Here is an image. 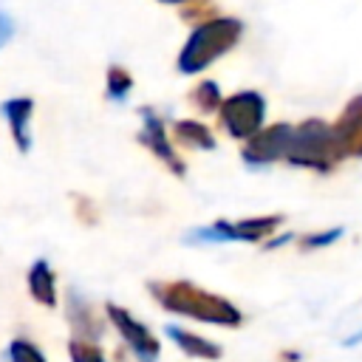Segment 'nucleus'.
Here are the masks:
<instances>
[{"instance_id": "f257e3e1", "label": "nucleus", "mask_w": 362, "mask_h": 362, "mask_svg": "<svg viewBox=\"0 0 362 362\" xmlns=\"http://www.w3.org/2000/svg\"><path fill=\"white\" fill-rule=\"evenodd\" d=\"M150 294L156 303L178 317H189L206 325H221V328H238L243 322V314L235 303H229L221 294L204 291L187 280H170V283H150Z\"/></svg>"}, {"instance_id": "f03ea898", "label": "nucleus", "mask_w": 362, "mask_h": 362, "mask_svg": "<svg viewBox=\"0 0 362 362\" xmlns=\"http://www.w3.org/2000/svg\"><path fill=\"white\" fill-rule=\"evenodd\" d=\"M238 34H240V25L235 20H218V23L201 25L189 37V42L181 54V71H201L206 62L221 57L235 42Z\"/></svg>"}, {"instance_id": "7ed1b4c3", "label": "nucleus", "mask_w": 362, "mask_h": 362, "mask_svg": "<svg viewBox=\"0 0 362 362\" xmlns=\"http://www.w3.org/2000/svg\"><path fill=\"white\" fill-rule=\"evenodd\" d=\"M105 314H107L110 325L119 331V337L124 339V345L133 351V356L139 362H158L161 342L156 339V334L141 320H136L127 308H122L116 303H105Z\"/></svg>"}, {"instance_id": "20e7f679", "label": "nucleus", "mask_w": 362, "mask_h": 362, "mask_svg": "<svg viewBox=\"0 0 362 362\" xmlns=\"http://www.w3.org/2000/svg\"><path fill=\"white\" fill-rule=\"evenodd\" d=\"M283 223L280 215H269V218H249L240 223H226L218 221L212 226H204L198 232L189 235V240H215V243H226V240H243V243H260L266 240L277 226Z\"/></svg>"}, {"instance_id": "39448f33", "label": "nucleus", "mask_w": 362, "mask_h": 362, "mask_svg": "<svg viewBox=\"0 0 362 362\" xmlns=\"http://www.w3.org/2000/svg\"><path fill=\"white\" fill-rule=\"evenodd\" d=\"M65 317L68 325L74 328V339H85V342H96L102 337V314L96 311V305L79 294L76 288L68 291V303H65Z\"/></svg>"}, {"instance_id": "423d86ee", "label": "nucleus", "mask_w": 362, "mask_h": 362, "mask_svg": "<svg viewBox=\"0 0 362 362\" xmlns=\"http://www.w3.org/2000/svg\"><path fill=\"white\" fill-rule=\"evenodd\" d=\"M260 119H263V99L257 93H240L223 105V122L235 136H252Z\"/></svg>"}, {"instance_id": "0eeeda50", "label": "nucleus", "mask_w": 362, "mask_h": 362, "mask_svg": "<svg viewBox=\"0 0 362 362\" xmlns=\"http://www.w3.org/2000/svg\"><path fill=\"white\" fill-rule=\"evenodd\" d=\"M164 334L187 354V356H192V359H204V362H218L221 356H223V351H221V345L218 342H209L206 337H201V334H192V331H187V328H181V325H167L164 328Z\"/></svg>"}, {"instance_id": "6e6552de", "label": "nucleus", "mask_w": 362, "mask_h": 362, "mask_svg": "<svg viewBox=\"0 0 362 362\" xmlns=\"http://www.w3.org/2000/svg\"><path fill=\"white\" fill-rule=\"evenodd\" d=\"M28 294L45 305V308H54L57 305V277L48 266V260H34V266L28 269Z\"/></svg>"}, {"instance_id": "1a4fd4ad", "label": "nucleus", "mask_w": 362, "mask_h": 362, "mask_svg": "<svg viewBox=\"0 0 362 362\" xmlns=\"http://www.w3.org/2000/svg\"><path fill=\"white\" fill-rule=\"evenodd\" d=\"M144 144L150 147V150H156L158 156H161V161H167V164H173V170L175 173H184V167L175 161V153H173V147L167 144V139H164V124L150 113V110H144Z\"/></svg>"}, {"instance_id": "9d476101", "label": "nucleus", "mask_w": 362, "mask_h": 362, "mask_svg": "<svg viewBox=\"0 0 362 362\" xmlns=\"http://www.w3.org/2000/svg\"><path fill=\"white\" fill-rule=\"evenodd\" d=\"M3 113L11 122V133L17 139V147L25 153L28 150V130H25V124L31 119V102L28 99H11V102L3 105Z\"/></svg>"}, {"instance_id": "9b49d317", "label": "nucleus", "mask_w": 362, "mask_h": 362, "mask_svg": "<svg viewBox=\"0 0 362 362\" xmlns=\"http://www.w3.org/2000/svg\"><path fill=\"white\" fill-rule=\"evenodd\" d=\"M6 359H8V362H48L45 354L40 351V345L31 342V339H25V337H17V339L8 342Z\"/></svg>"}, {"instance_id": "f8f14e48", "label": "nucleus", "mask_w": 362, "mask_h": 362, "mask_svg": "<svg viewBox=\"0 0 362 362\" xmlns=\"http://www.w3.org/2000/svg\"><path fill=\"white\" fill-rule=\"evenodd\" d=\"M68 359L71 362H107L96 342H85V339H74V337L68 342Z\"/></svg>"}, {"instance_id": "ddd939ff", "label": "nucleus", "mask_w": 362, "mask_h": 362, "mask_svg": "<svg viewBox=\"0 0 362 362\" xmlns=\"http://www.w3.org/2000/svg\"><path fill=\"white\" fill-rule=\"evenodd\" d=\"M175 130L181 133V139H184L187 144H195V147H212V144H215V141L209 139V133H206L201 124H192V122H181Z\"/></svg>"}, {"instance_id": "4468645a", "label": "nucleus", "mask_w": 362, "mask_h": 362, "mask_svg": "<svg viewBox=\"0 0 362 362\" xmlns=\"http://www.w3.org/2000/svg\"><path fill=\"white\" fill-rule=\"evenodd\" d=\"M107 88H110V96H113V99H122V96L127 93V88H130V76H127L122 68H110V74H107Z\"/></svg>"}, {"instance_id": "2eb2a0df", "label": "nucleus", "mask_w": 362, "mask_h": 362, "mask_svg": "<svg viewBox=\"0 0 362 362\" xmlns=\"http://www.w3.org/2000/svg\"><path fill=\"white\" fill-rule=\"evenodd\" d=\"M342 238V229H331V232H317V235H308L303 238V249H322V246H331L334 240Z\"/></svg>"}, {"instance_id": "dca6fc26", "label": "nucleus", "mask_w": 362, "mask_h": 362, "mask_svg": "<svg viewBox=\"0 0 362 362\" xmlns=\"http://www.w3.org/2000/svg\"><path fill=\"white\" fill-rule=\"evenodd\" d=\"M11 31H14V25H11V20L0 11V42H6L8 37H11Z\"/></svg>"}, {"instance_id": "f3484780", "label": "nucleus", "mask_w": 362, "mask_h": 362, "mask_svg": "<svg viewBox=\"0 0 362 362\" xmlns=\"http://www.w3.org/2000/svg\"><path fill=\"white\" fill-rule=\"evenodd\" d=\"M277 359H280V362H300V359H303V354H297V351H283Z\"/></svg>"}, {"instance_id": "a211bd4d", "label": "nucleus", "mask_w": 362, "mask_h": 362, "mask_svg": "<svg viewBox=\"0 0 362 362\" xmlns=\"http://www.w3.org/2000/svg\"><path fill=\"white\" fill-rule=\"evenodd\" d=\"M356 342H362V331L354 334V337H348V339H342V345H356Z\"/></svg>"}]
</instances>
